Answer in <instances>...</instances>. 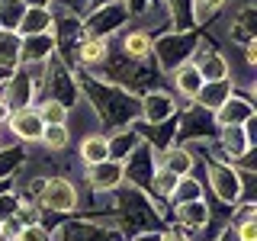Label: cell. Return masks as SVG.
<instances>
[{
    "label": "cell",
    "instance_id": "cell-34",
    "mask_svg": "<svg viewBox=\"0 0 257 241\" xmlns=\"http://www.w3.org/2000/svg\"><path fill=\"white\" fill-rule=\"evenodd\" d=\"M26 161V151L23 148H0V180L13 177V171Z\"/></svg>",
    "mask_w": 257,
    "mask_h": 241
},
{
    "label": "cell",
    "instance_id": "cell-28",
    "mask_svg": "<svg viewBox=\"0 0 257 241\" xmlns=\"http://www.w3.org/2000/svg\"><path fill=\"white\" fill-rule=\"evenodd\" d=\"M55 241H106V235H103V228H96L90 222H71L64 225V231H58Z\"/></svg>",
    "mask_w": 257,
    "mask_h": 241
},
{
    "label": "cell",
    "instance_id": "cell-32",
    "mask_svg": "<svg viewBox=\"0 0 257 241\" xmlns=\"http://www.w3.org/2000/svg\"><path fill=\"white\" fill-rule=\"evenodd\" d=\"M39 142H42L48 151H61V148H68V142H71L68 126H45V129H42V139H39Z\"/></svg>",
    "mask_w": 257,
    "mask_h": 241
},
{
    "label": "cell",
    "instance_id": "cell-13",
    "mask_svg": "<svg viewBox=\"0 0 257 241\" xmlns=\"http://www.w3.org/2000/svg\"><path fill=\"white\" fill-rule=\"evenodd\" d=\"M139 112L145 116V123H167V119H174V100L167 93H145L142 96V103H139Z\"/></svg>",
    "mask_w": 257,
    "mask_h": 241
},
{
    "label": "cell",
    "instance_id": "cell-45",
    "mask_svg": "<svg viewBox=\"0 0 257 241\" xmlns=\"http://www.w3.org/2000/svg\"><path fill=\"white\" fill-rule=\"evenodd\" d=\"M10 190V177H7V180H0V193H7Z\"/></svg>",
    "mask_w": 257,
    "mask_h": 241
},
{
    "label": "cell",
    "instance_id": "cell-26",
    "mask_svg": "<svg viewBox=\"0 0 257 241\" xmlns=\"http://www.w3.org/2000/svg\"><path fill=\"white\" fill-rule=\"evenodd\" d=\"M109 158V145H106V135H87L84 142H80V161H84L87 167L100 164V161Z\"/></svg>",
    "mask_w": 257,
    "mask_h": 241
},
{
    "label": "cell",
    "instance_id": "cell-42",
    "mask_svg": "<svg viewBox=\"0 0 257 241\" xmlns=\"http://www.w3.org/2000/svg\"><path fill=\"white\" fill-rule=\"evenodd\" d=\"M58 4H64L68 10H74V16H77V10H80V4H84V0H58Z\"/></svg>",
    "mask_w": 257,
    "mask_h": 241
},
{
    "label": "cell",
    "instance_id": "cell-5",
    "mask_svg": "<svg viewBox=\"0 0 257 241\" xmlns=\"http://www.w3.org/2000/svg\"><path fill=\"white\" fill-rule=\"evenodd\" d=\"M39 203L45 209H55V212H74L80 206V196H77V187L71 180L52 177V180H45V190H42V196H39Z\"/></svg>",
    "mask_w": 257,
    "mask_h": 241
},
{
    "label": "cell",
    "instance_id": "cell-23",
    "mask_svg": "<svg viewBox=\"0 0 257 241\" xmlns=\"http://www.w3.org/2000/svg\"><path fill=\"white\" fill-rule=\"evenodd\" d=\"M161 167L164 171H171L177 177H190L193 171V155L187 148H180V145H171V148H164L161 151Z\"/></svg>",
    "mask_w": 257,
    "mask_h": 241
},
{
    "label": "cell",
    "instance_id": "cell-36",
    "mask_svg": "<svg viewBox=\"0 0 257 241\" xmlns=\"http://www.w3.org/2000/svg\"><path fill=\"white\" fill-rule=\"evenodd\" d=\"M222 4L225 0H193V23H206V20H212L215 13L222 10Z\"/></svg>",
    "mask_w": 257,
    "mask_h": 241
},
{
    "label": "cell",
    "instance_id": "cell-14",
    "mask_svg": "<svg viewBox=\"0 0 257 241\" xmlns=\"http://www.w3.org/2000/svg\"><path fill=\"white\" fill-rule=\"evenodd\" d=\"M52 52H55V36H48V32L26 36L20 45V64H42L45 58H52Z\"/></svg>",
    "mask_w": 257,
    "mask_h": 241
},
{
    "label": "cell",
    "instance_id": "cell-43",
    "mask_svg": "<svg viewBox=\"0 0 257 241\" xmlns=\"http://www.w3.org/2000/svg\"><path fill=\"white\" fill-rule=\"evenodd\" d=\"M7 116H10V109H7V103H4V100H0V123H4V119H7Z\"/></svg>",
    "mask_w": 257,
    "mask_h": 241
},
{
    "label": "cell",
    "instance_id": "cell-47",
    "mask_svg": "<svg viewBox=\"0 0 257 241\" xmlns=\"http://www.w3.org/2000/svg\"><path fill=\"white\" fill-rule=\"evenodd\" d=\"M90 4H93V10H96V7H100V0H90ZM109 4H119V0H109Z\"/></svg>",
    "mask_w": 257,
    "mask_h": 241
},
{
    "label": "cell",
    "instance_id": "cell-9",
    "mask_svg": "<svg viewBox=\"0 0 257 241\" xmlns=\"http://www.w3.org/2000/svg\"><path fill=\"white\" fill-rule=\"evenodd\" d=\"M212 119H215V126H219V129L244 126L247 119H254V103H251V100H244V96H238V93H231L228 100H225L222 106L212 112Z\"/></svg>",
    "mask_w": 257,
    "mask_h": 241
},
{
    "label": "cell",
    "instance_id": "cell-38",
    "mask_svg": "<svg viewBox=\"0 0 257 241\" xmlns=\"http://www.w3.org/2000/svg\"><path fill=\"white\" fill-rule=\"evenodd\" d=\"M16 209H20V196H16V193H0V222L4 219H10V215L16 212Z\"/></svg>",
    "mask_w": 257,
    "mask_h": 241
},
{
    "label": "cell",
    "instance_id": "cell-41",
    "mask_svg": "<svg viewBox=\"0 0 257 241\" xmlns=\"http://www.w3.org/2000/svg\"><path fill=\"white\" fill-rule=\"evenodd\" d=\"M161 241H190V235L180 231V228H174V231H167V235H161Z\"/></svg>",
    "mask_w": 257,
    "mask_h": 241
},
{
    "label": "cell",
    "instance_id": "cell-27",
    "mask_svg": "<svg viewBox=\"0 0 257 241\" xmlns=\"http://www.w3.org/2000/svg\"><path fill=\"white\" fill-rule=\"evenodd\" d=\"M20 45H23V39L16 32L0 29V68H10V71L20 68Z\"/></svg>",
    "mask_w": 257,
    "mask_h": 241
},
{
    "label": "cell",
    "instance_id": "cell-15",
    "mask_svg": "<svg viewBox=\"0 0 257 241\" xmlns=\"http://www.w3.org/2000/svg\"><path fill=\"white\" fill-rule=\"evenodd\" d=\"M106 55H109V42H106V39L84 36V39L77 42L74 64H80V68H96L100 61H106Z\"/></svg>",
    "mask_w": 257,
    "mask_h": 241
},
{
    "label": "cell",
    "instance_id": "cell-29",
    "mask_svg": "<svg viewBox=\"0 0 257 241\" xmlns=\"http://www.w3.org/2000/svg\"><path fill=\"white\" fill-rule=\"evenodd\" d=\"M167 10L177 32H187L193 26V0H167Z\"/></svg>",
    "mask_w": 257,
    "mask_h": 241
},
{
    "label": "cell",
    "instance_id": "cell-35",
    "mask_svg": "<svg viewBox=\"0 0 257 241\" xmlns=\"http://www.w3.org/2000/svg\"><path fill=\"white\" fill-rule=\"evenodd\" d=\"M193 199H203V187H199V180H193V177H180V183H177V190H174V203H193Z\"/></svg>",
    "mask_w": 257,
    "mask_h": 241
},
{
    "label": "cell",
    "instance_id": "cell-39",
    "mask_svg": "<svg viewBox=\"0 0 257 241\" xmlns=\"http://www.w3.org/2000/svg\"><path fill=\"white\" fill-rule=\"evenodd\" d=\"M235 238L238 241H257V222H241V225H235Z\"/></svg>",
    "mask_w": 257,
    "mask_h": 241
},
{
    "label": "cell",
    "instance_id": "cell-31",
    "mask_svg": "<svg viewBox=\"0 0 257 241\" xmlns=\"http://www.w3.org/2000/svg\"><path fill=\"white\" fill-rule=\"evenodd\" d=\"M23 13H26V4H23V0H0V29L16 32Z\"/></svg>",
    "mask_w": 257,
    "mask_h": 241
},
{
    "label": "cell",
    "instance_id": "cell-12",
    "mask_svg": "<svg viewBox=\"0 0 257 241\" xmlns=\"http://www.w3.org/2000/svg\"><path fill=\"white\" fill-rule=\"evenodd\" d=\"M7 123H10L13 135H16L20 142H39V139H42V129H45L42 116H39V109H32V106L10 112V116H7Z\"/></svg>",
    "mask_w": 257,
    "mask_h": 241
},
{
    "label": "cell",
    "instance_id": "cell-37",
    "mask_svg": "<svg viewBox=\"0 0 257 241\" xmlns=\"http://www.w3.org/2000/svg\"><path fill=\"white\" fill-rule=\"evenodd\" d=\"M16 241H52V231H48L42 222H36V225H26Z\"/></svg>",
    "mask_w": 257,
    "mask_h": 241
},
{
    "label": "cell",
    "instance_id": "cell-18",
    "mask_svg": "<svg viewBox=\"0 0 257 241\" xmlns=\"http://www.w3.org/2000/svg\"><path fill=\"white\" fill-rule=\"evenodd\" d=\"M203 84H206V80L199 77V71H196V64H193V61H183L180 68H174V87L180 90V96L196 100L199 90H203Z\"/></svg>",
    "mask_w": 257,
    "mask_h": 241
},
{
    "label": "cell",
    "instance_id": "cell-21",
    "mask_svg": "<svg viewBox=\"0 0 257 241\" xmlns=\"http://www.w3.org/2000/svg\"><path fill=\"white\" fill-rule=\"evenodd\" d=\"M228 32H231V39L241 42V45L254 42V36H257V10H254V7H241L238 16L231 20Z\"/></svg>",
    "mask_w": 257,
    "mask_h": 241
},
{
    "label": "cell",
    "instance_id": "cell-17",
    "mask_svg": "<svg viewBox=\"0 0 257 241\" xmlns=\"http://www.w3.org/2000/svg\"><path fill=\"white\" fill-rule=\"evenodd\" d=\"M52 23H55V16L42 10V7H26V13H23V20H20V26H16V36H42V32L52 29Z\"/></svg>",
    "mask_w": 257,
    "mask_h": 241
},
{
    "label": "cell",
    "instance_id": "cell-10",
    "mask_svg": "<svg viewBox=\"0 0 257 241\" xmlns=\"http://www.w3.org/2000/svg\"><path fill=\"white\" fill-rule=\"evenodd\" d=\"M87 180H90V187L96 193H112L119 187V183L125 180V174H122V161H100V164H93V167H87Z\"/></svg>",
    "mask_w": 257,
    "mask_h": 241
},
{
    "label": "cell",
    "instance_id": "cell-16",
    "mask_svg": "<svg viewBox=\"0 0 257 241\" xmlns=\"http://www.w3.org/2000/svg\"><path fill=\"white\" fill-rule=\"evenodd\" d=\"M196 52H199V58L193 64H196V71H199L203 80H225L228 77V64H225V58L219 52H212V48H206V45H196Z\"/></svg>",
    "mask_w": 257,
    "mask_h": 241
},
{
    "label": "cell",
    "instance_id": "cell-33",
    "mask_svg": "<svg viewBox=\"0 0 257 241\" xmlns=\"http://www.w3.org/2000/svg\"><path fill=\"white\" fill-rule=\"evenodd\" d=\"M39 116H42L45 126H68V109H64L58 100H42Z\"/></svg>",
    "mask_w": 257,
    "mask_h": 241
},
{
    "label": "cell",
    "instance_id": "cell-40",
    "mask_svg": "<svg viewBox=\"0 0 257 241\" xmlns=\"http://www.w3.org/2000/svg\"><path fill=\"white\" fill-rule=\"evenodd\" d=\"M254 212H257V206H254V203L238 206V212H235V225H241V222H254Z\"/></svg>",
    "mask_w": 257,
    "mask_h": 241
},
{
    "label": "cell",
    "instance_id": "cell-19",
    "mask_svg": "<svg viewBox=\"0 0 257 241\" xmlns=\"http://www.w3.org/2000/svg\"><path fill=\"white\" fill-rule=\"evenodd\" d=\"M174 219L183 225V228H206V222H209V206H206V199H193V203H177L174 209Z\"/></svg>",
    "mask_w": 257,
    "mask_h": 241
},
{
    "label": "cell",
    "instance_id": "cell-22",
    "mask_svg": "<svg viewBox=\"0 0 257 241\" xmlns=\"http://www.w3.org/2000/svg\"><path fill=\"white\" fill-rule=\"evenodd\" d=\"M219 145H222L225 155H231V158H241V155H247V151L254 148L251 139H247V132H244V126L222 129V132H219Z\"/></svg>",
    "mask_w": 257,
    "mask_h": 241
},
{
    "label": "cell",
    "instance_id": "cell-4",
    "mask_svg": "<svg viewBox=\"0 0 257 241\" xmlns=\"http://www.w3.org/2000/svg\"><path fill=\"white\" fill-rule=\"evenodd\" d=\"M128 10L122 4H109V7H96V10L80 23V32L84 36H93V39H106L112 29H119L125 23Z\"/></svg>",
    "mask_w": 257,
    "mask_h": 241
},
{
    "label": "cell",
    "instance_id": "cell-11",
    "mask_svg": "<svg viewBox=\"0 0 257 241\" xmlns=\"http://www.w3.org/2000/svg\"><path fill=\"white\" fill-rule=\"evenodd\" d=\"M155 155H151V145H139V148L128 155V167H122V174L135 183L139 190H148L151 174H155Z\"/></svg>",
    "mask_w": 257,
    "mask_h": 241
},
{
    "label": "cell",
    "instance_id": "cell-3",
    "mask_svg": "<svg viewBox=\"0 0 257 241\" xmlns=\"http://www.w3.org/2000/svg\"><path fill=\"white\" fill-rule=\"evenodd\" d=\"M45 84H48V100H58L64 109L77 103V87H74V74L61 58H45Z\"/></svg>",
    "mask_w": 257,
    "mask_h": 241
},
{
    "label": "cell",
    "instance_id": "cell-46",
    "mask_svg": "<svg viewBox=\"0 0 257 241\" xmlns=\"http://www.w3.org/2000/svg\"><path fill=\"white\" fill-rule=\"evenodd\" d=\"M219 241H238V238H235V231H231V235H228V231H225V235H222Z\"/></svg>",
    "mask_w": 257,
    "mask_h": 241
},
{
    "label": "cell",
    "instance_id": "cell-7",
    "mask_svg": "<svg viewBox=\"0 0 257 241\" xmlns=\"http://www.w3.org/2000/svg\"><path fill=\"white\" fill-rule=\"evenodd\" d=\"M206 112H209V109H203V106H190V109H183L180 126L174 129V139H177V145H180V142H190V139L203 142L206 135L212 139L215 119H212V116H206Z\"/></svg>",
    "mask_w": 257,
    "mask_h": 241
},
{
    "label": "cell",
    "instance_id": "cell-6",
    "mask_svg": "<svg viewBox=\"0 0 257 241\" xmlns=\"http://www.w3.org/2000/svg\"><path fill=\"white\" fill-rule=\"evenodd\" d=\"M209 187L215 190V196H219L222 203H238V199H241L238 167L222 164V161H209Z\"/></svg>",
    "mask_w": 257,
    "mask_h": 241
},
{
    "label": "cell",
    "instance_id": "cell-20",
    "mask_svg": "<svg viewBox=\"0 0 257 241\" xmlns=\"http://www.w3.org/2000/svg\"><path fill=\"white\" fill-rule=\"evenodd\" d=\"M231 93H235V90H231V80H228V77H225V80H206L196 100H199V106H203V109L215 112V109H219Z\"/></svg>",
    "mask_w": 257,
    "mask_h": 241
},
{
    "label": "cell",
    "instance_id": "cell-24",
    "mask_svg": "<svg viewBox=\"0 0 257 241\" xmlns=\"http://www.w3.org/2000/svg\"><path fill=\"white\" fill-rule=\"evenodd\" d=\"M122 52H125V58H132V61H148L151 58V36L142 32V29L125 32L122 36Z\"/></svg>",
    "mask_w": 257,
    "mask_h": 241
},
{
    "label": "cell",
    "instance_id": "cell-30",
    "mask_svg": "<svg viewBox=\"0 0 257 241\" xmlns=\"http://www.w3.org/2000/svg\"><path fill=\"white\" fill-rule=\"evenodd\" d=\"M177 183H180V177H177V174L164 171V167H155V174H151V183H148V190L155 193V196H174Z\"/></svg>",
    "mask_w": 257,
    "mask_h": 241
},
{
    "label": "cell",
    "instance_id": "cell-8",
    "mask_svg": "<svg viewBox=\"0 0 257 241\" xmlns=\"http://www.w3.org/2000/svg\"><path fill=\"white\" fill-rule=\"evenodd\" d=\"M36 84H39V77H29L26 74V68H16L10 80H7V87H4V103H7V109L16 112V109H26L29 103H32V96H36Z\"/></svg>",
    "mask_w": 257,
    "mask_h": 241
},
{
    "label": "cell",
    "instance_id": "cell-1",
    "mask_svg": "<svg viewBox=\"0 0 257 241\" xmlns=\"http://www.w3.org/2000/svg\"><path fill=\"white\" fill-rule=\"evenodd\" d=\"M87 93H90V100L96 106V116H100L103 126L125 129L128 119L139 116V100H135L128 90H122V87H109V84H93V80H87Z\"/></svg>",
    "mask_w": 257,
    "mask_h": 241
},
{
    "label": "cell",
    "instance_id": "cell-2",
    "mask_svg": "<svg viewBox=\"0 0 257 241\" xmlns=\"http://www.w3.org/2000/svg\"><path fill=\"white\" fill-rule=\"evenodd\" d=\"M199 39L190 36V32H171V36H161L158 42H151V52L158 55L161 68L164 71H174L180 68L183 61H190V55L196 52Z\"/></svg>",
    "mask_w": 257,
    "mask_h": 241
},
{
    "label": "cell",
    "instance_id": "cell-44",
    "mask_svg": "<svg viewBox=\"0 0 257 241\" xmlns=\"http://www.w3.org/2000/svg\"><path fill=\"white\" fill-rule=\"evenodd\" d=\"M23 4H29V7H42V10H45V4H48V0H23Z\"/></svg>",
    "mask_w": 257,
    "mask_h": 241
},
{
    "label": "cell",
    "instance_id": "cell-25",
    "mask_svg": "<svg viewBox=\"0 0 257 241\" xmlns=\"http://www.w3.org/2000/svg\"><path fill=\"white\" fill-rule=\"evenodd\" d=\"M106 145H109V161H122L139 148L142 139L135 135V129H119L112 139H106Z\"/></svg>",
    "mask_w": 257,
    "mask_h": 241
}]
</instances>
